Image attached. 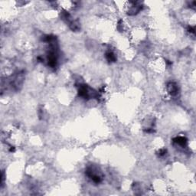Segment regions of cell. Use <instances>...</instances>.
Instances as JSON below:
<instances>
[{
    "label": "cell",
    "instance_id": "obj_3",
    "mask_svg": "<svg viewBox=\"0 0 196 196\" xmlns=\"http://www.w3.org/2000/svg\"><path fill=\"white\" fill-rule=\"evenodd\" d=\"M173 142L175 144L178 145L180 146H185L187 143V139L183 136H177L176 138L173 139Z\"/></svg>",
    "mask_w": 196,
    "mask_h": 196
},
{
    "label": "cell",
    "instance_id": "obj_2",
    "mask_svg": "<svg viewBox=\"0 0 196 196\" xmlns=\"http://www.w3.org/2000/svg\"><path fill=\"white\" fill-rule=\"evenodd\" d=\"M167 91L172 96H175L178 93V88L177 85L174 82H169L167 85Z\"/></svg>",
    "mask_w": 196,
    "mask_h": 196
},
{
    "label": "cell",
    "instance_id": "obj_4",
    "mask_svg": "<svg viewBox=\"0 0 196 196\" xmlns=\"http://www.w3.org/2000/svg\"><path fill=\"white\" fill-rule=\"evenodd\" d=\"M106 58H107V61L110 62H114L116 61L115 55L111 51H109L106 54Z\"/></svg>",
    "mask_w": 196,
    "mask_h": 196
},
{
    "label": "cell",
    "instance_id": "obj_1",
    "mask_svg": "<svg viewBox=\"0 0 196 196\" xmlns=\"http://www.w3.org/2000/svg\"><path fill=\"white\" fill-rule=\"evenodd\" d=\"M86 174L94 183L98 184L102 181L103 175L101 171H99L95 167H89L86 171Z\"/></svg>",
    "mask_w": 196,
    "mask_h": 196
}]
</instances>
